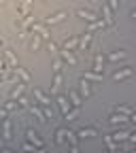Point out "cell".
<instances>
[{
	"mask_svg": "<svg viewBox=\"0 0 136 153\" xmlns=\"http://www.w3.org/2000/svg\"><path fill=\"white\" fill-rule=\"evenodd\" d=\"M17 72H19V74H22V76H24V79H26V81H28V79H30V76H28V72H26V70H24V68H17Z\"/></svg>",
	"mask_w": 136,
	"mask_h": 153,
	"instance_id": "obj_23",
	"label": "cell"
},
{
	"mask_svg": "<svg viewBox=\"0 0 136 153\" xmlns=\"http://www.w3.org/2000/svg\"><path fill=\"white\" fill-rule=\"evenodd\" d=\"M104 17H106V24H111V26H113V17H111V11H109V7H104Z\"/></svg>",
	"mask_w": 136,
	"mask_h": 153,
	"instance_id": "obj_18",
	"label": "cell"
},
{
	"mask_svg": "<svg viewBox=\"0 0 136 153\" xmlns=\"http://www.w3.org/2000/svg\"><path fill=\"white\" fill-rule=\"evenodd\" d=\"M79 85H81V94H83V98H89V96H91V83H89L87 79H83Z\"/></svg>",
	"mask_w": 136,
	"mask_h": 153,
	"instance_id": "obj_2",
	"label": "cell"
},
{
	"mask_svg": "<svg viewBox=\"0 0 136 153\" xmlns=\"http://www.w3.org/2000/svg\"><path fill=\"white\" fill-rule=\"evenodd\" d=\"M34 96H36V98H38V100H41V102H43V104H49V102H51V100H49V98H45V96H43V91H38V89H36V91H34Z\"/></svg>",
	"mask_w": 136,
	"mask_h": 153,
	"instance_id": "obj_13",
	"label": "cell"
},
{
	"mask_svg": "<svg viewBox=\"0 0 136 153\" xmlns=\"http://www.w3.org/2000/svg\"><path fill=\"white\" fill-rule=\"evenodd\" d=\"M4 138H11V130H9V121H4Z\"/></svg>",
	"mask_w": 136,
	"mask_h": 153,
	"instance_id": "obj_20",
	"label": "cell"
},
{
	"mask_svg": "<svg viewBox=\"0 0 136 153\" xmlns=\"http://www.w3.org/2000/svg\"><path fill=\"white\" fill-rule=\"evenodd\" d=\"M57 102H60V106H62V113L66 115V113H68V108H70V104L66 102V98H57Z\"/></svg>",
	"mask_w": 136,
	"mask_h": 153,
	"instance_id": "obj_11",
	"label": "cell"
},
{
	"mask_svg": "<svg viewBox=\"0 0 136 153\" xmlns=\"http://www.w3.org/2000/svg\"><path fill=\"white\" fill-rule=\"evenodd\" d=\"M89 38H91V32H85V36L81 38V47H83V49H85V45L89 43Z\"/></svg>",
	"mask_w": 136,
	"mask_h": 153,
	"instance_id": "obj_16",
	"label": "cell"
},
{
	"mask_svg": "<svg viewBox=\"0 0 136 153\" xmlns=\"http://www.w3.org/2000/svg\"><path fill=\"white\" fill-rule=\"evenodd\" d=\"M22 89H24V85H19V87H17V89L13 91V98H17V96H19V94H22Z\"/></svg>",
	"mask_w": 136,
	"mask_h": 153,
	"instance_id": "obj_24",
	"label": "cell"
},
{
	"mask_svg": "<svg viewBox=\"0 0 136 153\" xmlns=\"http://www.w3.org/2000/svg\"><path fill=\"white\" fill-rule=\"evenodd\" d=\"M68 96H70V100H72V104H74V106H79V104H81V98H79V96H77L74 91H70Z\"/></svg>",
	"mask_w": 136,
	"mask_h": 153,
	"instance_id": "obj_14",
	"label": "cell"
},
{
	"mask_svg": "<svg viewBox=\"0 0 136 153\" xmlns=\"http://www.w3.org/2000/svg\"><path fill=\"white\" fill-rule=\"evenodd\" d=\"M64 117H66L68 121H72V119L77 117V111H72V113H66V115H64Z\"/></svg>",
	"mask_w": 136,
	"mask_h": 153,
	"instance_id": "obj_21",
	"label": "cell"
},
{
	"mask_svg": "<svg viewBox=\"0 0 136 153\" xmlns=\"http://www.w3.org/2000/svg\"><path fill=\"white\" fill-rule=\"evenodd\" d=\"M128 136H130V134H128V132H115V134H113V136H111V138H115V140H117V143H119V140H126Z\"/></svg>",
	"mask_w": 136,
	"mask_h": 153,
	"instance_id": "obj_8",
	"label": "cell"
},
{
	"mask_svg": "<svg viewBox=\"0 0 136 153\" xmlns=\"http://www.w3.org/2000/svg\"><path fill=\"white\" fill-rule=\"evenodd\" d=\"M62 55H64V60H68L70 64H77V60H74V55H72V53H70L68 49H64V51H62Z\"/></svg>",
	"mask_w": 136,
	"mask_h": 153,
	"instance_id": "obj_9",
	"label": "cell"
},
{
	"mask_svg": "<svg viewBox=\"0 0 136 153\" xmlns=\"http://www.w3.org/2000/svg\"><path fill=\"white\" fill-rule=\"evenodd\" d=\"M66 17V11H60V13H55V15H51V17H47L45 22L47 24H57V22H62V19Z\"/></svg>",
	"mask_w": 136,
	"mask_h": 153,
	"instance_id": "obj_4",
	"label": "cell"
},
{
	"mask_svg": "<svg viewBox=\"0 0 136 153\" xmlns=\"http://www.w3.org/2000/svg\"><path fill=\"white\" fill-rule=\"evenodd\" d=\"M77 15H79V17H83V19H87V22H96V13H91V11L79 9V11H77Z\"/></svg>",
	"mask_w": 136,
	"mask_h": 153,
	"instance_id": "obj_3",
	"label": "cell"
},
{
	"mask_svg": "<svg viewBox=\"0 0 136 153\" xmlns=\"http://www.w3.org/2000/svg\"><path fill=\"white\" fill-rule=\"evenodd\" d=\"M77 45V38H72V41H66V49H72Z\"/></svg>",
	"mask_w": 136,
	"mask_h": 153,
	"instance_id": "obj_22",
	"label": "cell"
},
{
	"mask_svg": "<svg viewBox=\"0 0 136 153\" xmlns=\"http://www.w3.org/2000/svg\"><path fill=\"white\" fill-rule=\"evenodd\" d=\"M115 113H121V115L132 117V108H128V106H117V108H115Z\"/></svg>",
	"mask_w": 136,
	"mask_h": 153,
	"instance_id": "obj_10",
	"label": "cell"
},
{
	"mask_svg": "<svg viewBox=\"0 0 136 153\" xmlns=\"http://www.w3.org/2000/svg\"><path fill=\"white\" fill-rule=\"evenodd\" d=\"M38 45H41L38 38H32V41H30V49H38Z\"/></svg>",
	"mask_w": 136,
	"mask_h": 153,
	"instance_id": "obj_19",
	"label": "cell"
},
{
	"mask_svg": "<svg viewBox=\"0 0 136 153\" xmlns=\"http://www.w3.org/2000/svg\"><path fill=\"white\" fill-rule=\"evenodd\" d=\"M109 121H111V123H126L128 119L123 117L121 113H115V115H111V117H109Z\"/></svg>",
	"mask_w": 136,
	"mask_h": 153,
	"instance_id": "obj_7",
	"label": "cell"
},
{
	"mask_svg": "<svg viewBox=\"0 0 136 153\" xmlns=\"http://www.w3.org/2000/svg\"><path fill=\"white\" fill-rule=\"evenodd\" d=\"M4 117H7V113H4V111H0V119H4Z\"/></svg>",
	"mask_w": 136,
	"mask_h": 153,
	"instance_id": "obj_26",
	"label": "cell"
},
{
	"mask_svg": "<svg viewBox=\"0 0 136 153\" xmlns=\"http://www.w3.org/2000/svg\"><path fill=\"white\" fill-rule=\"evenodd\" d=\"M77 136H81V138H89V136H96V130H94V128H81L79 132H77Z\"/></svg>",
	"mask_w": 136,
	"mask_h": 153,
	"instance_id": "obj_5",
	"label": "cell"
},
{
	"mask_svg": "<svg viewBox=\"0 0 136 153\" xmlns=\"http://www.w3.org/2000/svg\"><path fill=\"white\" fill-rule=\"evenodd\" d=\"M111 2H113V9H117V7H119V0H111Z\"/></svg>",
	"mask_w": 136,
	"mask_h": 153,
	"instance_id": "obj_25",
	"label": "cell"
},
{
	"mask_svg": "<svg viewBox=\"0 0 136 153\" xmlns=\"http://www.w3.org/2000/svg\"><path fill=\"white\" fill-rule=\"evenodd\" d=\"M60 83H62V74H60V72H55V81H53V85H51V91H55Z\"/></svg>",
	"mask_w": 136,
	"mask_h": 153,
	"instance_id": "obj_12",
	"label": "cell"
},
{
	"mask_svg": "<svg viewBox=\"0 0 136 153\" xmlns=\"http://www.w3.org/2000/svg\"><path fill=\"white\" fill-rule=\"evenodd\" d=\"M26 136L30 138V143H32L34 147H38V149H45V145H43V140H41V138H38V134H36L34 130H28V132H26Z\"/></svg>",
	"mask_w": 136,
	"mask_h": 153,
	"instance_id": "obj_1",
	"label": "cell"
},
{
	"mask_svg": "<svg viewBox=\"0 0 136 153\" xmlns=\"http://www.w3.org/2000/svg\"><path fill=\"white\" fill-rule=\"evenodd\" d=\"M109 57H111V60H123V57H126V51H119V53H111Z\"/></svg>",
	"mask_w": 136,
	"mask_h": 153,
	"instance_id": "obj_15",
	"label": "cell"
},
{
	"mask_svg": "<svg viewBox=\"0 0 136 153\" xmlns=\"http://www.w3.org/2000/svg\"><path fill=\"white\" fill-rule=\"evenodd\" d=\"M128 76H132V68H126V70H121V72H115L113 79H115V81H121V79H128Z\"/></svg>",
	"mask_w": 136,
	"mask_h": 153,
	"instance_id": "obj_6",
	"label": "cell"
},
{
	"mask_svg": "<svg viewBox=\"0 0 136 153\" xmlns=\"http://www.w3.org/2000/svg\"><path fill=\"white\" fill-rule=\"evenodd\" d=\"M85 79H94V81H98V79H100V74H98V72H85Z\"/></svg>",
	"mask_w": 136,
	"mask_h": 153,
	"instance_id": "obj_17",
	"label": "cell"
}]
</instances>
